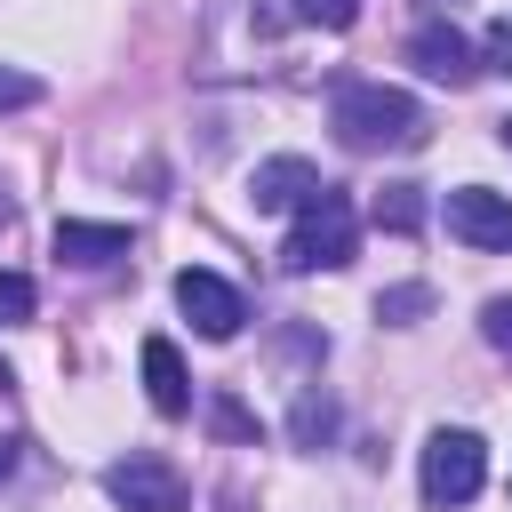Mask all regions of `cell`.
<instances>
[{
  "mask_svg": "<svg viewBox=\"0 0 512 512\" xmlns=\"http://www.w3.org/2000/svg\"><path fill=\"white\" fill-rule=\"evenodd\" d=\"M448 232H456L464 248L512 256V200L488 192V184H464V192H448Z\"/></svg>",
  "mask_w": 512,
  "mask_h": 512,
  "instance_id": "cell-6",
  "label": "cell"
},
{
  "mask_svg": "<svg viewBox=\"0 0 512 512\" xmlns=\"http://www.w3.org/2000/svg\"><path fill=\"white\" fill-rule=\"evenodd\" d=\"M376 224H384V232H416V224H424V192H416V184H384V192H376Z\"/></svg>",
  "mask_w": 512,
  "mask_h": 512,
  "instance_id": "cell-11",
  "label": "cell"
},
{
  "mask_svg": "<svg viewBox=\"0 0 512 512\" xmlns=\"http://www.w3.org/2000/svg\"><path fill=\"white\" fill-rule=\"evenodd\" d=\"M328 128H336L344 152H416L432 136L424 104L408 88H392V80H344L336 104H328Z\"/></svg>",
  "mask_w": 512,
  "mask_h": 512,
  "instance_id": "cell-1",
  "label": "cell"
},
{
  "mask_svg": "<svg viewBox=\"0 0 512 512\" xmlns=\"http://www.w3.org/2000/svg\"><path fill=\"white\" fill-rule=\"evenodd\" d=\"M224 512H240V496H224Z\"/></svg>",
  "mask_w": 512,
  "mask_h": 512,
  "instance_id": "cell-24",
  "label": "cell"
},
{
  "mask_svg": "<svg viewBox=\"0 0 512 512\" xmlns=\"http://www.w3.org/2000/svg\"><path fill=\"white\" fill-rule=\"evenodd\" d=\"M416 480H424V504H440V512H448V504H472L480 480H488V448H480V432H432Z\"/></svg>",
  "mask_w": 512,
  "mask_h": 512,
  "instance_id": "cell-3",
  "label": "cell"
},
{
  "mask_svg": "<svg viewBox=\"0 0 512 512\" xmlns=\"http://www.w3.org/2000/svg\"><path fill=\"white\" fill-rule=\"evenodd\" d=\"M296 16H304V24H328V32H344V24L360 16V0H296Z\"/></svg>",
  "mask_w": 512,
  "mask_h": 512,
  "instance_id": "cell-16",
  "label": "cell"
},
{
  "mask_svg": "<svg viewBox=\"0 0 512 512\" xmlns=\"http://www.w3.org/2000/svg\"><path fill=\"white\" fill-rule=\"evenodd\" d=\"M40 312V288L24 280V272H0V328H16V320H32Z\"/></svg>",
  "mask_w": 512,
  "mask_h": 512,
  "instance_id": "cell-14",
  "label": "cell"
},
{
  "mask_svg": "<svg viewBox=\"0 0 512 512\" xmlns=\"http://www.w3.org/2000/svg\"><path fill=\"white\" fill-rule=\"evenodd\" d=\"M416 312H432V288H424V280H408V288H384V296H376V320H392V328H408Z\"/></svg>",
  "mask_w": 512,
  "mask_h": 512,
  "instance_id": "cell-12",
  "label": "cell"
},
{
  "mask_svg": "<svg viewBox=\"0 0 512 512\" xmlns=\"http://www.w3.org/2000/svg\"><path fill=\"white\" fill-rule=\"evenodd\" d=\"M480 336H488V344H496V352L512 360V296H496V304L480 312Z\"/></svg>",
  "mask_w": 512,
  "mask_h": 512,
  "instance_id": "cell-17",
  "label": "cell"
},
{
  "mask_svg": "<svg viewBox=\"0 0 512 512\" xmlns=\"http://www.w3.org/2000/svg\"><path fill=\"white\" fill-rule=\"evenodd\" d=\"M144 400L160 416H192V376H184V360H176L168 336H144Z\"/></svg>",
  "mask_w": 512,
  "mask_h": 512,
  "instance_id": "cell-9",
  "label": "cell"
},
{
  "mask_svg": "<svg viewBox=\"0 0 512 512\" xmlns=\"http://www.w3.org/2000/svg\"><path fill=\"white\" fill-rule=\"evenodd\" d=\"M104 496H112L120 512H184V472H176L168 456L136 448V456H120V464L104 472Z\"/></svg>",
  "mask_w": 512,
  "mask_h": 512,
  "instance_id": "cell-4",
  "label": "cell"
},
{
  "mask_svg": "<svg viewBox=\"0 0 512 512\" xmlns=\"http://www.w3.org/2000/svg\"><path fill=\"white\" fill-rule=\"evenodd\" d=\"M312 192H320V168H312V160H296V152L256 160V176H248V208H264V216H296Z\"/></svg>",
  "mask_w": 512,
  "mask_h": 512,
  "instance_id": "cell-8",
  "label": "cell"
},
{
  "mask_svg": "<svg viewBox=\"0 0 512 512\" xmlns=\"http://www.w3.org/2000/svg\"><path fill=\"white\" fill-rule=\"evenodd\" d=\"M408 64H416L424 80H440V88H472V80H480V48H472L456 24H416V32H408Z\"/></svg>",
  "mask_w": 512,
  "mask_h": 512,
  "instance_id": "cell-7",
  "label": "cell"
},
{
  "mask_svg": "<svg viewBox=\"0 0 512 512\" xmlns=\"http://www.w3.org/2000/svg\"><path fill=\"white\" fill-rule=\"evenodd\" d=\"M208 416H216V432H232V440H256V416H248L240 400H216Z\"/></svg>",
  "mask_w": 512,
  "mask_h": 512,
  "instance_id": "cell-18",
  "label": "cell"
},
{
  "mask_svg": "<svg viewBox=\"0 0 512 512\" xmlns=\"http://www.w3.org/2000/svg\"><path fill=\"white\" fill-rule=\"evenodd\" d=\"M0 104H40V80L32 72H0Z\"/></svg>",
  "mask_w": 512,
  "mask_h": 512,
  "instance_id": "cell-19",
  "label": "cell"
},
{
  "mask_svg": "<svg viewBox=\"0 0 512 512\" xmlns=\"http://www.w3.org/2000/svg\"><path fill=\"white\" fill-rule=\"evenodd\" d=\"M56 256L80 264V272L120 264V256H128V224H80V216H64V224H56Z\"/></svg>",
  "mask_w": 512,
  "mask_h": 512,
  "instance_id": "cell-10",
  "label": "cell"
},
{
  "mask_svg": "<svg viewBox=\"0 0 512 512\" xmlns=\"http://www.w3.org/2000/svg\"><path fill=\"white\" fill-rule=\"evenodd\" d=\"M480 72H504V80H512V16L488 24V40H480Z\"/></svg>",
  "mask_w": 512,
  "mask_h": 512,
  "instance_id": "cell-15",
  "label": "cell"
},
{
  "mask_svg": "<svg viewBox=\"0 0 512 512\" xmlns=\"http://www.w3.org/2000/svg\"><path fill=\"white\" fill-rule=\"evenodd\" d=\"M328 424H336V408H328L320 392H304V400H296V416H288V432H296V448H312V440H328Z\"/></svg>",
  "mask_w": 512,
  "mask_h": 512,
  "instance_id": "cell-13",
  "label": "cell"
},
{
  "mask_svg": "<svg viewBox=\"0 0 512 512\" xmlns=\"http://www.w3.org/2000/svg\"><path fill=\"white\" fill-rule=\"evenodd\" d=\"M0 232H8V200H0Z\"/></svg>",
  "mask_w": 512,
  "mask_h": 512,
  "instance_id": "cell-23",
  "label": "cell"
},
{
  "mask_svg": "<svg viewBox=\"0 0 512 512\" xmlns=\"http://www.w3.org/2000/svg\"><path fill=\"white\" fill-rule=\"evenodd\" d=\"M8 384H16V368H8V360H0V392H8Z\"/></svg>",
  "mask_w": 512,
  "mask_h": 512,
  "instance_id": "cell-21",
  "label": "cell"
},
{
  "mask_svg": "<svg viewBox=\"0 0 512 512\" xmlns=\"http://www.w3.org/2000/svg\"><path fill=\"white\" fill-rule=\"evenodd\" d=\"M496 136H504V144H512V120H496Z\"/></svg>",
  "mask_w": 512,
  "mask_h": 512,
  "instance_id": "cell-22",
  "label": "cell"
},
{
  "mask_svg": "<svg viewBox=\"0 0 512 512\" xmlns=\"http://www.w3.org/2000/svg\"><path fill=\"white\" fill-rule=\"evenodd\" d=\"M16 480V440H0V488Z\"/></svg>",
  "mask_w": 512,
  "mask_h": 512,
  "instance_id": "cell-20",
  "label": "cell"
},
{
  "mask_svg": "<svg viewBox=\"0 0 512 512\" xmlns=\"http://www.w3.org/2000/svg\"><path fill=\"white\" fill-rule=\"evenodd\" d=\"M176 312H184L208 344H232V336H240V320H248L240 288H232V280H216V272H200V264H184V272H176Z\"/></svg>",
  "mask_w": 512,
  "mask_h": 512,
  "instance_id": "cell-5",
  "label": "cell"
},
{
  "mask_svg": "<svg viewBox=\"0 0 512 512\" xmlns=\"http://www.w3.org/2000/svg\"><path fill=\"white\" fill-rule=\"evenodd\" d=\"M352 248H360L352 192H344V184H320V192L296 208V224H288V240H280V264H288V272H336V264H352Z\"/></svg>",
  "mask_w": 512,
  "mask_h": 512,
  "instance_id": "cell-2",
  "label": "cell"
}]
</instances>
